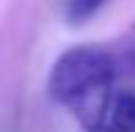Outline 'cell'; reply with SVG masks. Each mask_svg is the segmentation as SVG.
I'll return each instance as SVG.
<instances>
[{"mask_svg": "<svg viewBox=\"0 0 135 132\" xmlns=\"http://www.w3.org/2000/svg\"><path fill=\"white\" fill-rule=\"evenodd\" d=\"M116 63L99 47H72L55 61L47 77L52 102L72 113L85 132H105L113 105Z\"/></svg>", "mask_w": 135, "mask_h": 132, "instance_id": "1", "label": "cell"}, {"mask_svg": "<svg viewBox=\"0 0 135 132\" xmlns=\"http://www.w3.org/2000/svg\"><path fill=\"white\" fill-rule=\"evenodd\" d=\"M108 124L116 132H135V91H119L113 97Z\"/></svg>", "mask_w": 135, "mask_h": 132, "instance_id": "2", "label": "cell"}, {"mask_svg": "<svg viewBox=\"0 0 135 132\" xmlns=\"http://www.w3.org/2000/svg\"><path fill=\"white\" fill-rule=\"evenodd\" d=\"M105 6V0H66V22L83 25Z\"/></svg>", "mask_w": 135, "mask_h": 132, "instance_id": "3", "label": "cell"}, {"mask_svg": "<svg viewBox=\"0 0 135 132\" xmlns=\"http://www.w3.org/2000/svg\"><path fill=\"white\" fill-rule=\"evenodd\" d=\"M124 63H127V69H130L132 74H135V50H130V52L124 55Z\"/></svg>", "mask_w": 135, "mask_h": 132, "instance_id": "4", "label": "cell"}, {"mask_svg": "<svg viewBox=\"0 0 135 132\" xmlns=\"http://www.w3.org/2000/svg\"><path fill=\"white\" fill-rule=\"evenodd\" d=\"M105 132H116V129H105Z\"/></svg>", "mask_w": 135, "mask_h": 132, "instance_id": "5", "label": "cell"}]
</instances>
